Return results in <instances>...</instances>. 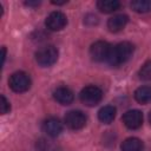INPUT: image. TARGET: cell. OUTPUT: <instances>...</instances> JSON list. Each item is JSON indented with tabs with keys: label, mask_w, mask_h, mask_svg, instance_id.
Instances as JSON below:
<instances>
[{
	"label": "cell",
	"mask_w": 151,
	"mask_h": 151,
	"mask_svg": "<svg viewBox=\"0 0 151 151\" xmlns=\"http://www.w3.org/2000/svg\"><path fill=\"white\" fill-rule=\"evenodd\" d=\"M134 46L129 41H123L117 44L116 46H112L107 63L112 66H119L124 63H126L133 54Z\"/></svg>",
	"instance_id": "obj_1"
},
{
	"label": "cell",
	"mask_w": 151,
	"mask_h": 151,
	"mask_svg": "<svg viewBox=\"0 0 151 151\" xmlns=\"http://www.w3.org/2000/svg\"><path fill=\"white\" fill-rule=\"evenodd\" d=\"M58 57H59V51L57 47L52 45L44 46L35 52V60L42 67L52 66L58 60Z\"/></svg>",
	"instance_id": "obj_2"
},
{
	"label": "cell",
	"mask_w": 151,
	"mask_h": 151,
	"mask_svg": "<svg viewBox=\"0 0 151 151\" xmlns=\"http://www.w3.org/2000/svg\"><path fill=\"white\" fill-rule=\"evenodd\" d=\"M8 85L12 91L17 93H22L29 90L31 87V78L26 72L17 71L9 76Z\"/></svg>",
	"instance_id": "obj_3"
},
{
	"label": "cell",
	"mask_w": 151,
	"mask_h": 151,
	"mask_svg": "<svg viewBox=\"0 0 151 151\" xmlns=\"http://www.w3.org/2000/svg\"><path fill=\"white\" fill-rule=\"evenodd\" d=\"M79 98H80V101L86 106H96L97 104L100 103L103 98V91L98 86L88 85L80 91Z\"/></svg>",
	"instance_id": "obj_4"
},
{
	"label": "cell",
	"mask_w": 151,
	"mask_h": 151,
	"mask_svg": "<svg viewBox=\"0 0 151 151\" xmlns=\"http://www.w3.org/2000/svg\"><path fill=\"white\" fill-rule=\"evenodd\" d=\"M112 46L104 41V40H98L93 42L90 47V55L94 61H107L110 52H111Z\"/></svg>",
	"instance_id": "obj_5"
},
{
	"label": "cell",
	"mask_w": 151,
	"mask_h": 151,
	"mask_svg": "<svg viewBox=\"0 0 151 151\" xmlns=\"http://www.w3.org/2000/svg\"><path fill=\"white\" fill-rule=\"evenodd\" d=\"M64 122L66 124V126L71 130H80L86 125L87 118L85 116L84 112L78 111V110H73L66 113Z\"/></svg>",
	"instance_id": "obj_6"
},
{
	"label": "cell",
	"mask_w": 151,
	"mask_h": 151,
	"mask_svg": "<svg viewBox=\"0 0 151 151\" xmlns=\"http://www.w3.org/2000/svg\"><path fill=\"white\" fill-rule=\"evenodd\" d=\"M67 24V18L63 12L54 11L46 17L45 26L50 31H61Z\"/></svg>",
	"instance_id": "obj_7"
},
{
	"label": "cell",
	"mask_w": 151,
	"mask_h": 151,
	"mask_svg": "<svg viewBox=\"0 0 151 151\" xmlns=\"http://www.w3.org/2000/svg\"><path fill=\"white\" fill-rule=\"evenodd\" d=\"M122 120L127 129L137 130L143 124V113L139 110H129L123 114Z\"/></svg>",
	"instance_id": "obj_8"
},
{
	"label": "cell",
	"mask_w": 151,
	"mask_h": 151,
	"mask_svg": "<svg viewBox=\"0 0 151 151\" xmlns=\"http://www.w3.org/2000/svg\"><path fill=\"white\" fill-rule=\"evenodd\" d=\"M42 130H44V132L47 136H50V137H57L63 131V124L60 123V120L58 118L51 117V118H47L42 123Z\"/></svg>",
	"instance_id": "obj_9"
},
{
	"label": "cell",
	"mask_w": 151,
	"mask_h": 151,
	"mask_svg": "<svg viewBox=\"0 0 151 151\" xmlns=\"http://www.w3.org/2000/svg\"><path fill=\"white\" fill-rule=\"evenodd\" d=\"M53 98L61 105H70L74 99V94L68 87L60 86L53 91Z\"/></svg>",
	"instance_id": "obj_10"
},
{
	"label": "cell",
	"mask_w": 151,
	"mask_h": 151,
	"mask_svg": "<svg viewBox=\"0 0 151 151\" xmlns=\"http://www.w3.org/2000/svg\"><path fill=\"white\" fill-rule=\"evenodd\" d=\"M129 21V17L125 14H116L107 20V28L110 32L117 33L122 31Z\"/></svg>",
	"instance_id": "obj_11"
},
{
	"label": "cell",
	"mask_w": 151,
	"mask_h": 151,
	"mask_svg": "<svg viewBox=\"0 0 151 151\" xmlns=\"http://www.w3.org/2000/svg\"><path fill=\"white\" fill-rule=\"evenodd\" d=\"M116 112H117V110H116L114 106H112V105H106V106H104V107H101V109L99 110V112H98V118H99V120H100L101 123H104V124H110V123L113 122V119H114V117H116Z\"/></svg>",
	"instance_id": "obj_12"
},
{
	"label": "cell",
	"mask_w": 151,
	"mask_h": 151,
	"mask_svg": "<svg viewBox=\"0 0 151 151\" xmlns=\"http://www.w3.org/2000/svg\"><path fill=\"white\" fill-rule=\"evenodd\" d=\"M120 149H122V151H143L144 145L139 138L130 137V138H126L122 143Z\"/></svg>",
	"instance_id": "obj_13"
},
{
	"label": "cell",
	"mask_w": 151,
	"mask_h": 151,
	"mask_svg": "<svg viewBox=\"0 0 151 151\" xmlns=\"http://www.w3.org/2000/svg\"><path fill=\"white\" fill-rule=\"evenodd\" d=\"M97 7L103 13H112L120 7L118 0H99L97 1Z\"/></svg>",
	"instance_id": "obj_14"
},
{
	"label": "cell",
	"mask_w": 151,
	"mask_h": 151,
	"mask_svg": "<svg viewBox=\"0 0 151 151\" xmlns=\"http://www.w3.org/2000/svg\"><path fill=\"white\" fill-rule=\"evenodd\" d=\"M134 99L140 104L151 101V86H140L134 91Z\"/></svg>",
	"instance_id": "obj_15"
},
{
	"label": "cell",
	"mask_w": 151,
	"mask_h": 151,
	"mask_svg": "<svg viewBox=\"0 0 151 151\" xmlns=\"http://www.w3.org/2000/svg\"><path fill=\"white\" fill-rule=\"evenodd\" d=\"M131 8L137 13H147L151 11V0H133Z\"/></svg>",
	"instance_id": "obj_16"
},
{
	"label": "cell",
	"mask_w": 151,
	"mask_h": 151,
	"mask_svg": "<svg viewBox=\"0 0 151 151\" xmlns=\"http://www.w3.org/2000/svg\"><path fill=\"white\" fill-rule=\"evenodd\" d=\"M138 76L142 80H146V81L151 80V60H147L142 65V67L139 68Z\"/></svg>",
	"instance_id": "obj_17"
},
{
	"label": "cell",
	"mask_w": 151,
	"mask_h": 151,
	"mask_svg": "<svg viewBox=\"0 0 151 151\" xmlns=\"http://www.w3.org/2000/svg\"><path fill=\"white\" fill-rule=\"evenodd\" d=\"M37 146L39 147L40 151H54L55 150L54 144L50 140H46V139H40L37 144Z\"/></svg>",
	"instance_id": "obj_18"
},
{
	"label": "cell",
	"mask_w": 151,
	"mask_h": 151,
	"mask_svg": "<svg viewBox=\"0 0 151 151\" xmlns=\"http://www.w3.org/2000/svg\"><path fill=\"white\" fill-rule=\"evenodd\" d=\"M1 103H0V112H1V114H6L7 112H9V110H11V104H9V101L6 99V97L4 96V94H1Z\"/></svg>",
	"instance_id": "obj_19"
},
{
	"label": "cell",
	"mask_w": 151,
	"mask_h": 151,
	"mask_svg": "<svg viewBox=\"0 0 151 151\" xmlns=\"http://www.w3.org/2000/svg\"><path fill=\"white\" fill-rule=\"evenodd\" d=\"M5 60H6V47H2L1 48V65L5 64Z\"/></svg>",
	"instance_id": "obj_20"
},
{
	"label": "cell",
	"mask_w": 151,
	"mask_h": 151,
	"mask_svg": "<svg viewBox=\"0 0 151 151\" xmlns=\"http://www.w3.org/2000/svg\"><path fill=\"white\" fill-rule=\"evenodd\" d=\"M25 5H27V6H38V5H40V1H26Z\"/></svg>",
	"instance_id": "obj_21"
},
{
	"label": "cell",
	"mask_w": 151,
	"mask_h": 151,
	"mask_svg": "<svg viewBox=\"0 0 151 151\" xmlns=\"http://www.w3.org/2000/svg\"><path fill=\"white\" fill-rule=\"evenodd\" d=\"M52 4H54V5H64V4H66V1H52Z\"/></svg>",
	"instance_id": "obj_22"
},
{
	"label": "cell",
	"mask_w": 151,
	"mask_h": 151,
	"mask_svg": "<svg viewBox=\"0 0 151 151\" xmlns=\"http://www.w3.org/2000/svg\"><path fill=\"white\" fill-rule=\"evenodd\" d=\"M149 122H150V124H151V111H150V113H149Z\"/></svg>",
	"instance_id": "obj_23"
}]
</instances>
